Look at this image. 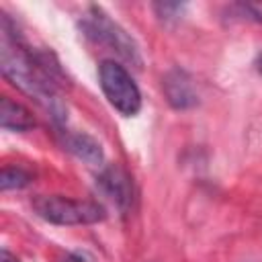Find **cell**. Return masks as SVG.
Instances as JSON below:
<instances>
[{"label":"cell","instance_id":"6da1fadb","mask_svg":"<svg viewBox=\"0 0 262 262\" xmlns=\"http://www.w3.org/2000/svg\"><path fill=\"white\" fill-rule=\"evenodd\" d=\"M4 31V29H2ZM2 74L18 86L23 92L35 96L57 121L66 117L63 104L55 94V68L43 55L31 53L27 47L16 43L12 33H2Z\"/></svg>","mask_w":262,"mask_h":262},{"label":"cell","instance_id":"7a4b0ae2","mask_svg":"<svg viewBox=\"0 0 262 262\" xmlns=\"http://www.w3.org/2000/svg\"><path fill=\"white\" fill-rule=\"evenodd\" d=\"M31 205L41 219L55 225H92L106 217L100 203L68 199L61 194H39Z\"/></svg>","mask_w":262,"mask_h":262},{"label":"cell","instance_id":"3957f363","mask_svg":"<svg viewBox=\"0 0 262 262\" xmlns=\"http://www.w3.org/2000/svg\"><path fill=\"white\" fill-rule=\"evenodd\" d=\"M82 29L86 31V35L90 39H94L96 43L106 45L108 49L117 51V55L121 59H125L129 66L141 70L143 59L139 53L137 43L127 35L125 29H121L102 8L98 6H90L86 18L82 20Z\"/></svg>","mask_w":262,"mask_h":262},{"label":"cell","instance_id":"277c9868","mask_svg":"<svg viewBox=\"0 0 262 262\" xmlns=\"http://www.w3.org/2000/svg\"><path fill=\"white\" fill-rule=\"evenodd\" d=\"M98 80H100V88L113 108H117L125 117H135L139 113V108H141L139 88L133 82L131 74L121 63L104 59L98 66Z\"/></svg>","mask_w":262,"mask_h":262},{"label":"cell","instance_id":"5b68a950","mask_svg":"<svg viewBox=\"0 0 262 262\" xmlns=\"http://www.w3.org/2000/svg\"><path fill=\"white\" fill-rule=\"evenodd\" d=\"M162 88H164V94L168 98V102L174 106V108H190L199 102L196 98V92H194V86L190 82V78L182 72V70H172L164 76L162 80Z\"/></svg>","mask_w":262,"mask_h":262},{"label":"cell","instance_id":"8992f818","mask_svg":"<svg viewBox=\"0 0 262 262\" xmlns=\"http://www.w3.org/2000/svg\"><path fill=\"white\" fill-rule=\"evenodd\" d=\"M98 184L102 186V190H104V194L121 209V211H125L129 205H131V182H129V176L121 170V168H117V166H111V168H106V170H102V174H100V180H98Z\"/></svg>","mask_w":262,"mask_h":262},{"label":"cell","instance_id":"52a82bcc","mask_svg":"<svg viewBox=\"0 0 262 262\" xmlns=\"http://www.w3.org/2000/svg\"><path fill=\"white\" fill-rule=\"evenodd\" d=\"M66 147L76 158L86 162L88 166H102V162H104V154H102L100 143L88 133H70V135H66Z\"/></svg>","mask_w":262,"mask_h":262},{"label":"cell","instance_id":"ba28073f","mask_svg":"<svg viewBox=\"0 0 262 262\" xmlns=\"http://www.w3.org/2000/svg\"><path fill=\"white\" fill-rule=\"evenodd\" d=\"M0 125L8 131H29L35 127V119L20 102H14L8 96H2V100H0Z\"/></svg>","mask_w":262,"mask_h":262},{"label":"cell","instance_id":"9c48e42d","mask_svg":"<svg viewBox=\"0 0 262 262\" xmlns=\"http://www.w3.org/2000/svg\"><path fill=\"white\" fill-rule=\"evenodd\" d=\"M31 182V174L25 172L23 168H4L2 170V178H0V186L2 190H14V188H23Z\"/></svg>","mask_w":262,"mask_h":262},{"label":"cell","instance_id":"30bf717a","mask_svg":"<svg viewBox=\"0 0 262 262\" xmlns=\"http://www.w3.org/2000/svg\"><path fill=\"white\" fill-rule=\"evenodd\" d=\"M242 14L246 18H252V20H258L262 23V4H242Z\"/></svg>","mask_w":262,"mask_h":262},{"label":"cell","instance_id":"8fae6325","mask_svg":"<svg viewBox=\"0 0 262 262\" xmlns=\"http://www.w3.org/2000/svg\"><path fill=\"white\" fill-rule=\"evenodd\" d=\"M0 262H18L8 250H2V256H0Z\"/></svg>","mask_w":262,"mask_h":262},{"label":"cell","instance_id":"7c38bea8","mask_svg":"<svg viewBox=\"0 0 262 262\" xmlns=\"http://www.w3.org/2000/svg\"><path fill=\"white\" fill-rule=\"evenodd\" d=\"M258 72H260V74H262V57H260V59H258Z\"/></svg>","mask_w":262,"mask_h":262}]
</instances>
